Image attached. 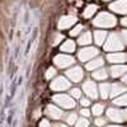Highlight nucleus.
Here are the masks:
<instances>
[{"label": "nucleus", "mask_w": 127, "mask_h": 127, "mask_svg": "<svg viewBox=\"0 0 127 127\" xmlns=\"http://www.w3.org/2000/svg\"><path fill=\"white\" fill-rule=\"evenodd\" d=\"M80 113H81V116H84V117H88V116L90 114L89 109H87V108H83V109L80 111Z\"/></svg>", "instance_id": "nucleus-31"}, {"label": "nucleus", "mask_w": 127, "mask_h": 127, "mask_svg": "<svg viewBox=\"0 0 127 127\" xmlns=\"http://www.w3.org/2000/svg\"><path fill=\"white\" fill-rule=\"evenodd\" d=\"M66 75H67V78L71 80V81H74V83H79L80 80H81V78H83V70H81V67H72V69H70V70H67L66 71Z\"/></svg>", "instance_id": "nucleus-7"}, {"label": "nucleus", "mask_w": 127, "mask_h": 127, "mask_svg": "<svg viewBox=\"0 0 127 127\" xmlns=\"http://www.w3.org/2000/svg\"><path fill=\"white\" fill-rule=\"evenodd\" d=\"M80 103H81V105H83V107H88V105L90 104V102H89V99H87V98H83Z\"/></svg>", "instance_id": "nucleus-30"}, {"label": "nucleus", "mask_w": 127, "mask_h": 127, "mask_svg": "<svg viewBox=\"0 0 127 127\" xmlns=\"http://www.w3.org/2000/svg\"><path fill=\"white\" fill-rule=\"evenodd\" d=\"M70 94H71L72 98H76V99L81 97V92H80L79 89H72V90L70 92Z\"/></svg>", "instance_id": "nucleus-27"}, {"label": "nucleus", "mask_w": 127, "mask_h": 127, "mask_svg": "<svg viewBox=\"0 0 127 127\" xmlns=\"http://www.w3.org/2000/svg\"><path fill=\"white\" fill-rule=\"evenodd\" d=\"M47 114L50 116L51 118H54V120H60L64 116V112L60 108L55 107V105H48L47 107Z\"/></svg>", "instance_id": "nucleus-10"}, {"label": "nucleus", "mask_w": 127, "mask_h": 127, "mask_svg": "<svg viewBox=\"0 0 127 127\" xmlns=\"http://www.w3.org/2000/svg\"><path fill=\"white\" fill-rule=\"evenodd\" d=\"M39 127H51V125H50V122H48V121L43 120V121H41V123H39Z\"/></svg>", "instance_id": "nucleus-32"}, {"label": "nucleus", "mask_w": 127, "mask_h": 127, "mask_svg": "<svg viewBox=\"0 0 127 127\" xmlns=\"http://www.w3.org/2000/svg\"><path fill=\"white\" fill-rule=\"evenodd\" d=\"M108 127H121V126H108Z\"/></svg>", "instance_id": "nucleus-39"}, {"label": "nucleus", "mask_w": 127, "mask_h": 127, "mask_svg": "<svg viewBox=\"0 0 127 127\" xmlns=\"http://www.w3.org/2000/svg\"><path fill=\"white\" fill-rule=\"evenodd\" d=\"M122 81H123V83H126V84H127V75H125V76H123V78H122Z\"/></svg>", "instance_id": "nucleus-36"}, {"label": "nucleus", "mask_w": 127, "mask_h": 127, "mask_svg": "<svg viewBox=\"0 0 127 127\" xmlns=\"http://www.w3.org/2000/svg\"><path fill=\"white\" fill-rule=\"evenodd\" d=\"M126 118H127V111H126Z\"/></svg>", "instance_id": "nucleus-40"}, {"label": "nucleus", "mask_w": 127, "mask_h": 127, "mask_svg": "<svg viewBox=\"0 0 127 127\" xmlns=\"http://www.w3.org/2000/svg\"><path fill=\"white\" fill-rule=\"evenodd\" d=\"M94 24L95 26H102V27H112V26L116 24V19L107 13H102L94 20Z\"/></svg>", "instance_id": "nucleus-3"}, {"label": "nucleus", "mask_w": 127, "mask_h": 127, "mask_svg": "<svg viewBox=\"0 0 127 127\" xmlns=\"http://www.w3.org/2000/svg\"><path fill=\"white\" fill-rule=\"evenodd\" d=\"M107 116L113 122H122V120H123V113L116 108H109L107 111Z\"/></svg>", "instance_id": "nucleus-9"}, {"label": "nucleus", "mask_w": 127, "mask_h": 127, "mask_svg": "<svg viewBox=\"0 0 127 127\" xmlns=\"http://www.w3.org/2000/svg\"><path fill=\"white\" fill-rule=\"evenodd\" d=\"M88 125H89V122L87 118H79L75 123V127H88Z\"/></svg>", "instance_id": "nucleus-24"}, {"label": "nucleus", "mask_w": 127, "mask_h": 127, "mask_svg": "<svg viewBox=\"0 0 127 127\" xmlns=\"http://www.w3.org/2000/svg\"><path fill=\"white\" fill-rule=\"evenodd\" d=\"M127 71V66L126 65H118V66H112L111 69V74L113 78L117 76H122V74H125Z\"/></svg>", "instance_id": "nucleus-12"}, {"label": "nucleus", "mask_w": 127, "mask_h": 127, "mask_svg": "<svg viewBox=\"0 0 127 127\" xmlns=\"http://www.w3.org/2000/svg\"><path fill=\"white\" fill-rule=\"evenodd\" d=\"M74 23H75V18L74 17H64L60 22V28H67Z\"/></svg>", "instance_id": "nucleus-15"}, {"label": "nucleus", "mask_w": 127, "mask_h": 127, "mask_svg": "<svg viewBox=\"0 0 127 127\" xmlns=\"http://www.w3.org/2000/svg\"><path fill=\"white\" fill-rule=\"evenodd\" d=\"M111 85L109 84H102V85L99 87V89H100V95H102V98H108V95L111 94Z\"/></svg>", "instance_id": "nucleus-17"}, {"label": "nucleus", "mask_w": 127, "mask_h": 127, "mask_svg": "<svg viewBox=\"0 0 127 127\" xmlns=\"http://www.w3.org/2000/svg\"><path fill=\"white\" fill-rule=\"evenodd\" d=\"M122 23H123V24H125V26H127V18H126V19H123V20H122Z\"/></svg>", "instance_id": "nucleus-37"}, {"label": "nucleus", "mask_w": 127, "mask_h": 127, "mask_svg": "<svg viewBox=\"0 0 127 127\" xmlns=\"http://www.w3.org/2000/svg\"><path fill=\"white\" fill-rule=\"evenodd\" d=\"M104 48L107 51H120L123 48V45H122V41L120 39V37L117 34H111Z\"/></svg>", "instance_id": "nucleus-1"}, {"label": "nucleus", "mask_w": 127, "mask_h": 127, "mask_svg": "<svg viewBox=\"0 0 127 127\" xmlns=\"http://www.w3.org/2000/svg\"><path fill=\"white\" fill-rule=\"evenodd\" d=\"M95 9H97V6H95V5H89L87 8V10H85V13H84V15H85V17H90L95 12Z\"/></svg>", "instance_id": "nucleus-26"}, {"label": "nucleus", "mask_w": 127, "mask_h": 127, "mask_svg": "<svg viewBox=\"0 0 127 127\" xmlns=\"http://www.w3.org/2000/svg\"><path fill=\"white\" fill-rule=\"evenodd\" d=\"M69 88H70V81H67L65 78H62V76L56 78L54 81L51 83V89L52 90L62 92V90H66Z\"/></svg>", "instance_id": "nucleus-4"}, {"label": "nucleus", "mask_w": 127, "mask_h": 127, "mask_svg": "<svg viewBox=\"0 0 127 127\" xmlns=\"http://www.w3.org/2000/svg\"><path fill=\"white\" fill-rule=\"evenodd\" d=\"M123 92H126V88L122 85H118V84H114L111 88V97H116L118 94H122Z\"/></svg>", "instance_id": "nucleus-16"}, {"label": "nucleus", "mask_w": 127, "mask_h": 127, "mask_svg": "<svg viewBox=\"0 0 127 127\" xmlns=\"http://www.w3.org/2000/svg\"><path fill=\"white\" fill-rule=\"evenodd\" d=\"M76 121H78V117H76V114H75V113H71V114H69V116H67L66 122H67L69 125H74V123H76Z\"/></svg>", "instance_id": "nucleus-25"}, {"label": "nucleus", "mask_w": 127, "mask_h": 127, "mask_svg": "<svg viewBox=\"0 0 127 127\" xmlns=\"http://www.w3.org/2000/svg\"><path fill=\"white\" fill-rule=\"evenodd\" d=\"M60 39H62V36H57V37L55 38V41H54V45H57L59 42H60Z\"/></svg>", "instance_id": "nucleus-34"}, {"label": "nucleus", "mask_w": 127, "mask_h": 127, "mask_svg": "<svg viewBox=\"0 0 127 127\" xmlns=\"http://www.w3.org/2000/svg\"><path fill=\"white\" fill-rule=\"evenodd\" d=\"M83 90L87 93V95L89 98H92V99H95L98 97V92H97V85L93 83V81H90V80H88V81H85L83 84Z\"/></svg>", "instance_id": "nucleus-6"}, {"label": "nucleus", "mask_w": 127, "mask_h": 127, "mask_svg": "<svg viewBox=\"0 0 127 127\" xmlns=\"http://www.w3.org/2000/svg\"><path fill=\"white\" fill-rule=\"evenodd\" d=\"M127 60V55L126 54H122V52H120V54H111L108 55V61L109 62H113V64H120V62H125Z\"/></svg>", "instance_id": "nucleus-11"}, {"label": "nucleus", "mask_w": 127, "mask_h": 127, "mask_svg": "<svg viewBox=\"0 0 127 127\" xmlns=\"http://www.w3.org/2000/svg\"><path fill=\"white\" fill-rule=\"evenodd\" d=\"M59 127H67V126H65V125H59Z\"/></svg>", "instance_id": "nucleus-38"}, {"label": "nucleus", "mask_w": 127, "mask_h": 127, "mask_svg": "<svg viewBox=\"0 0 127 127\" xmlns=\"http://www.w3.org/2000/svg\"><path fill=\"white\" fill-rule=\"evenodd\" d=\"M103 62H104V61H103L102 57L95 59V60H93V61H90V62L87 64V69L90 70V71H93V70H95V69H98V67L103 66Z\"/></svg>", "instance_id": "nucleus-14"}, {"label": "nucleus", "mask_w": 127, "mask_h": 127, "mask_svg": "<svg viewBox=\"0 0 127 127\" xmlns=\"http://www.w3.org/2000/svg\"><path fill=\"white\" fill-rule=\"evenodd\" d=\"M107 76H108V74H107V71H105L104 69L93 72V78L97 79V80H104V79H107Z\"/></svg>", "instance_id": "nucleus-18"}, {"label": "nucleus", "mask_w": 127, "mask_h": 127, "mask_svg": "<svg viewBox=\"0 0 127 127\" xmlns=\"http://www.w3.org/2000/svg\"><path fill=\"white\" fill-rule=\"evenodd\" d=\"M92 41V36H90V33H84L81 37H80V39H79V43L80 45H87V43H89V42Z\"/></svg>", "instance_id": "nucleus-21"}, {"label": "nucleus", "mask_w": 127, "mask_h": 127, "mask_svg": "<svg viewBox=\"0 0 127 127\" xmlns=\"http://www.w3.org/2000/svg\"><path fill=\"white\" fill-rule=\"evenodd\" d=\"M92 112H93L95 116L102 114V112H103V105H102V104H94V105H93Z\"/></svg>", "instance_id": "nucleus-23"}, {"label": "nucleus", "mask_w": 127, "mask_h": 127, "mask_svg": "<svg viewBox=\"0 0 127 127\" xmlns=\"http://www.w3.org/2000/svg\"><path fill=\"white\" fill-rule=\"evenodd\" d=\"M55 74H56V71H55L54 69H48L47 72H46V78H47V79H51L52 76H55Z\"/></svg>", "instance_id": "nucleus-28"}, {"label": "nucleus", "mask_w": 127, "mask_h": 127, "mask_svg": "<svg viewBox=\"0 0 127 127\" xmlns=\"http://www.w3.org/2000/svg\"><path fill=\"white\" fill-rule=\"evenodd\" d=\"M123 39L126 41V43H127V31H126V32H123Z\"/></svg>", "instance_id": "nucleus-35"}, {"label": "nucleus", "mask_w": 127, "mask_h": 127, "mask_svg": "<svg viewBox=\"0 0 127 127\" xmlns=\"http://www.w3.org/2000/svg\"><path fill=\"white\" fill-rule=\"evenodd\" d=\"M104 37H105V33L103 31H98L95 32V42H97V45H102L104 42Z\"/></svg>", "instance_id": "nucleus-20"}, {"label": "nucleus", "mask_w": 127, "mask_h": 127, "mask_svg": "<svg viewBox=\"0 0 127 127\" xmlns=\"http://www.w3.org/2000/svg\"><path fill=\"white\" fill-rule=\"evenodd\" d=\"M111 9L116 10L118 13H127V0H122V1H118L111 5Z\"/></svg>", "instance_id": "nucleus-13"}, {"label": "nucleus", "mask_w": 127, "mask_h": 127, "mask_svg": "<svg viewBox=\"0 0 127 127\" xmlns=\"http://www.w3.org/2000/svg\"><path fill=\"white\" fill-rule=\"evenodd\" d=\"M61 50L65 51V52H72V51H75V43H74L72 41H66L65 43L61 46Z\"/></svg>", "instance_id": "nucleus-19"}, {"label": "nucleus", "mask_w": 127, "mask_h": 127, "mask_svg": "<svg viewBox=\"0 0 127 127\" xmlns=\"http://www.w3.org/2000/svg\"><path fill=\"white\" fill-rule=\"evenodd\" d=\"M54 102H56L59 105H61V107H64V108H67V109L75 107V102H74V99L71 97H69V95H65V94L55 95Z\"/></svg>", "instance_id": "nucleus-2"}, {"label": "nucleus", "mask_w": 127, "mask_h": 127, "mask_svg": "<svg viewBox=\"0 0 127 127\" xmlns=\"http://www.w3.org/2000/svg\"><path fill=\"white\" fill-rule=\"evenodd\" d=\"M114 104H117V105H127V94L121 95L120 98H116L114 99Z\"/></svg>", "instance_id": "nucleus-22"}, {"label": "nucleus", "mask_w": 127, "mask_h": 127, "mask_svg": "<svg viewBox=\"0 0 127 127\" xmlns=\"http://www.w3.org/2000/svg\"><path fill=\"white\" fill-rule=\"evenodd\" d=\"M54 62H55V65L64 69V67H67L70 65H72L74 62V59L71 56H66V55H57L55 59H54Z\"/></svg>", "instance_id": "nucleus-5"}, {"label": "nucleus", "mask_w": 127, "mask_h": 127, "mask_svg": "<svg viewBox=\"0 0 127 127\" xmlns=\"http://www.w3.org/2000/svg\"><path fill=\"white\" fill-rule=\"evenodd\" d=\"M80 31H81V26H78L76 28H74V29L71 31V36H76Z\"/></svg>", "instance_id": "nucleus-29"}, {"label": "nucleus", "mask_w": 127, "mask_h": 127, "mask_svg": "<svg viewBox=\"0 0 127 127\" xmlns=\"http://www.w3.org/2000/svg\"><path fill=\"white\" fill-rule=\"evenodd\" d=\"M97 54H98L97 48H93V47L84 48V50H81V51L79 52V59H80L81 61H88V60H90L92 57L97 56Z\"/></svg>", "instance_id": "nucleus-8"}, {"label": "nucleus", "mask_w": 127, "mask_h": 127, "mask_svg": "<svg viewBox=\"0 0 127 127\" xmlns=\"http://www.w3.org/2000/svg\"><path fill=\"white\" fill-rule=\"evenodd\" d=\"M104 123H105V121L103 118H97V120H95V125H97V126H103Z\"/></svg>", "instance_id": "nucleus-33"}]
</instances>
